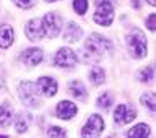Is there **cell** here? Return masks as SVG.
Returning a JSON list of instances; mask_svg holds the SVG:
<instances>
[{"instance_id": "obj_14", "label": "cell", "mask_w": 156, "mask_h": 138, "mask_svg": "<svg viewBox=\"0 0 156 138\" xmlns=\"http://www.w3.org/2000/svg\"><path fill=\"white\" fill-rule=\"evenodd\" d=\"M13 42V28L8 24L0 26V47H10Z\"/></svg>"}, {"instance_id": "obj_8", "label": "cell", "mask_w": 156, "mask_h": 138, "mask_svg": "<svg viewBox=\"0 0 156 138\" xmlns=\"http://www.w3.org/2000/svg\"><path fill=\"white\" fill-rule=\"evenodd\" d=\"M136 117L135 111L130 109V107H127L125 104H120L115 107V112H114V120L115 124L119 125H124V124H130L132 120H133Z\"/></svg>"}, {"instance_id": "obj_9", "label": "cell", "mask_w": 156, "mask_h": 138, "mask_svg": "<svg viewBox=\"0 0 156 138\" xmlns=\"http://www.w3.org/2000/svg\"><path fill=\"white\" fill-rule=\"evenodd\" d=\"M24 31H26L28 39H31V41H39V39H42L44 33H46L44 31L42 19H31V21H28Z\"/></svg>"}, {"instance_id": "obj_23", "label": "cell", "mask_w": 156, "mask_h": 138, "mask_svg": "<svg viewBox=\"0 0 156 138\" xmlns=\"http://www.w3.org/2000/svg\"><path fill=\"white\" fill-rule=\"evenodd\" d=\"M73 8L78 15H85L88 10V2L86 0H73Z\"/></svg>"}, {"instance_id": "obj_15", "label": "cell", "mask_w": 156, "mask_h": 138, "mask_svg": "<svg viewBox=\"0 0 156 138\" xmlns=\"http://www.w3.org/2000/svg\"><path fill=\"white\" fill-rule=\"evenodd\" d=\"M13 117H15V114H13L12 107L8 104L0 106V127H2V129H7V127L12 125Z\"/></svg>"}, {"instance_id": "obj_25", "label": "cell", "mask_w": 156, "mask_h": 138, "mask_svg": "<svg viewBox=\"0 0 156 138\" xmlns=\"http://www.w3.org/2000/svg\"><path fill=\"white\" fill-rule=\"evenodd\" d=\"M13 2H15V5H16V7H20V8H31L36 0H13Z\"/></svg>"}, {"instance_id": "obj_22", "label": "cell", "mask_w": 156, "mask_h": 138, "mask_svg": "<svg viewBox=\"0 0 156 138\" xmlns=\"http://www.w3.org/2000/svg\"><path fill=\"white\" fill-rule=\"evenodd\" d=\"M141 102L148 106L150 112L153 114V112H154V94H153V93H145L143 97H141Z\"/></svg>"}, {"instance_id": "obj_24", "label": "cell", "mask_w": 156, "mask_h": 138, "mask_svg": "<svg viewBox=\"0 0 156 138\" xmlns=\"http://www.w3.org/2000/svg\"><path fill=\"white\" fill-rule=\"evenodd\" d=\"M153 76H154V73H153V67L145 68V70H141V73H140V80H141V81H145V83L151 81V80H153Z\"/></svg>"}, {"instance_id": "obj_21", "label": "cell", "mask_w": 156, "mask_h": 138, "mask_svg": "<svg viewBox=\"0 0 156 138\" xmlns=\"http://www.w3.org/2000/svg\"><path fill=\"white\" fill-rule=\"evenodd\" d=\"M47 136L49 138H67V132L60 129V127H51L47 132Z\"/></svg>"}, {"instance_id": "obj_27", "label": "cell", "mask_w": 156, "mask_h": 138, "mask_svg": "<svg viewBox=\"0 0 156 138\" xmlns=\"http://www.w3.org/2000/svg\"><path fill=\"white\" fill-rule=\"evenodd\" d=\"M148 3H150V5H153V7H154V3H156V0H148Z\"/></svg>"}, {"instance_id": "obj_1", "label": "cell", "mask_w": 156, "mask_h": 138, "mask_svg": "<svg viewBox=\"0 0 156 138\" xmlns=\"http://www.w3.org/2000/svg\"><path fill=\"white\" fill-rule=\"evenodd\" d=\"M85 49H86L88 55H90L91 58H96L98 60L101 55H104L106 51H112V44L107 41L106 37H102L101 34L93 33V36L88 37Z\"/></svg>"}, {"instance_id": "obj_16", "label": "cell", "mask_w": 156, "mask_h": 138, "mask_svg": "<svg viewBox=\"0 0 156 138\" xmlns=\"http://www.w3.org/2000/svg\"><path fill=\"white\" fill-rule=\"evenodd\" d=\"M148 135H150V127L146 124H136L127 132V138H148Z\"/></svg>"}, {"instance_id": "obj_12", "label": "cell", "mask_w": 156, "mask_h": 138, "mask_svg": "<svg viewBox=\"0 0 156 138\" xmlns=\"http://www.w3.org/2000/svg\"><path fill=\"white\" fill-rule=\"evenodd\" d=\"M42 57H44V54L37 47H29L26 51H23V54H21V60L24 63H28V65H37V63H41Z\"/></svg>"}, {"instance_id": "obj_19", "label": "cell", "mask_w": 156, "mask_h": 138, "mask_svg": "<svg viewBox=\"0 0 156 138\" xmlns=\"http://www.w3.org/2000/svg\"><path fill=\"white\" fill-rule=\"evenodd\" d=\"M90 80L93 81V85H96V86L102 85L106 80V72L102 70V68H93L90 72Z\"/></svg>"}, {"instance_id": "obj_7", "label": "cell", "mask_w": 156, "mask_h": 138, "mask_svg": "<svg viewBox=\"0 0 156 138\" xmlns=\"http://www.w3.org/2000/svg\"><path fill=\"white\" fill-rule=\"evenodd\" d=\"M42 24H44V31L51 37H55L60 33V28H62V21L58 18V15H55V13H47L42 18Z\"/></svg>"}, {"instance_id": "obj_13", "label": "cell", "mask_w": 156, "mask_h": 138, "mask_svg": "<svg viewBox=\"0 0 156 138\" xmlns=\"http://www.w3.org/2000/svg\"><path fill=\"white\" fill-rule=\"evenodd\" d=\"M81 37V28L78 26L76 23L70 21L67 24V29H65V34H63V39L68 42H75L78 41V39Z\"/></svg>"}, {"instance_id": "obj_6", "label": "cell", "mask_w": 156, "mask_h": 138, "mask_svg": "<svg viewBox=\"0 0 156 138\" xmlns=\"http://www.w3.org/2000/svg\"><path fill=\"white\" fill-rule=\"evenodd\" d=\"M54 63L57 67H62V68H72L76 63V55L72 49L62 47V49H58V52L54 57Z\"/></svg>"}, {"instance_id": "obj_18", "label": "cell", "mask_w": 156, "mask_h": 138, "mask_svg": "<svg viewBox=\"0 0 156 138\" xmlns=\"http://www.w3.org/2000/svg\"><path fill=\"white\" fill-rule=\"evenodd\" d=\"M68 93L72 96L78 97V99H85L86 97V90L83 86V83H80V81H72L70 86H68Z\"/></svg>"}, {"instance_id": "obj_28", "label": "cell", "mask_w": 156, "mask_h": 138, "mask_svg": "<svg viewBox=\"0 0 156 138\" xmlns=\"http://www.w3.org/2000/svg\"><path fill=\"white\" fill-rule=\"evenodd\" d=\"M0 138H8L7 135H0Z\"/></svg>"}, {"instance_id": "obj_26", "label": "cell", "mask_w": 156, "mask_h": 138, "mask_svg": "<svg viewBox=\"0 0 156 138\" xmlns=\"http://www.w3.org/2000/svg\"><path fill=\"white\" fill-rule=\"evenodd\" d=\"M146 26H148L150 31H154V13H151L148 19H146Z\"/></svg>"}, {"instance_id": "obj_2", "label": "cell", "mask_w": 156, "mask_h": 138, "mask_svg": "<svg viewBox=\"0 0 156 138\" xmlns=\"http://www.w3.org/2000/svg\"><path fill=\"white\" fill-rule=\"evenodd\" d=\"M127 42H129L130 52L135 58H141L146 54V37L140 29H132L127 34Z\"/></svg>"}, {"instance_id": "obj_20", "label": "cell", "mask_w": 156, "mask_h": 138, "mask_svg": "<svg viewBox=\"0 0 156 138\" xmlns=\"http://www.w3.org/2000/svg\"><path fill=\"white\" fill-rule=\"evenodd\" d=\"M112 104V99H111V94L109 93H102V94L99 96V99H98V106L101 107V109H109Z\"/></svg>"}, {"instance_id": "obj_5", "label": "cell", "mask_w": 156, "mask_h": 138, "mask_svg": "<svg viewBox=\"0 0 156 138\" xmlns=\"http://www.w3.org/2000/svg\"><path fill=\"white\" fill-rule=\"evenodd\" d=\"M102 130H104V120H102V117L98 114H93L88 119L86 124L83 125L81 136L83 138H98L102 133Z\"/></svg>"}, {"instance_id": "obj_11", "label": "cell", "mask_w": 156, "mask_h": 138, "mask_svg": "<svg viewBox=\"0 0 156 138\" xmlns=\"http://www.w3.org/2000/svg\"><path fill=\"white\" fill-rule=\"evenodd\" d=\"M76 112H78V109L72 101H62L55 107V115L58 119H63V120H68L72 117H75Z\"/></svg>"}, {"instance_id": "obj_10", "label": "cell", "mask_w": 156, "mask_h": 138, "mask_svg": "<svg viewBox=\"0 0 156 138\" xmlns=\"http://www.w3.org/2000/svg\"><path fill=\"white\" fill-rule=\"evenodd\" d=\"M36 86H37V90L41 91L44 96H47V97H52L57 93V81L54 80V78H51V76L37 78Z\"/></svg>"}, {"instance_id": "obj_4", "label": "cell", "mask_w": 156, "mask_h": 138, "mask_svg": "<svg viewBox=\"0 0 156 138\" xmlns=\"http://www.w3.org/2000/svg\"><path fill=\"white\" fill-rule=\"evenodd\" d=\"M93 19H94V23L101 24V26H109L112 23V19H114V8H112L109 0H101L98 3V8H96L94 15H93Z\"/></svg>"}, {"instance_id": "obj_29", "label": "cell", "mask_w": 156, "mask_h": 138, "mask_svg": "<svg viewBox=\"0 0 156 138\" xmlns=\"http://www.w3.org/2000/svg\"><path fill=\"white\" fill-rule=\"evenodd\" d=\"M47 2H55V0H47Z\"/></svg>"}, {"instance_id": "obj_3", "label": "cell", "mask_w": 156, "mask_h": 138, "mask_svg": "<svg viewBox=\"0 0 156 138\" xmlns=\"http://www.w3.org/2000/svg\"><path fill=\"white\" fill-rule=\"evenodd\" d=\"M39 90H37V86L36 85H33L31 81H23L21 85H20L18 88V94L20 97H21V101L24 102L26 106L29 107H36L39 106Z\"/></svg>"}, {"instance_id": "obj_17", "label": "cell", "mask_w": 156, "mask_h": 138, "mask_svg": "<svg viewBox=\"0 0 156 138\" xmlns=\"http://www.w3.org/2000/svg\"><path fill=\"white\" fill-rule=\"evenodd\" d=\"M29 122H31V115L29 114H18L16 119H15V130L18 133H23V132L28 130Z\"/></svg>"}]
</instances>
